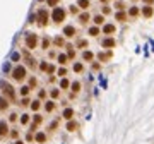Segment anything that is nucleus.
Listing matches in <instances>:
<instances>
[{
  "mask_svg": "<svg viewBox=\"0 0 154 144\" xmlns=\"http://www.w3.org/2000/svg\"><path fill=\"white\" fill-rule=\"evenodd\" d=\"M12 77H14L16 81H22V79L26 77V69L22 67V65H17V67L14 69V72H12Z\"/></svg>",
  "mask_w": 154,
  "mask_h": 144,
  "instance_id": "f257e3e1",
  "label": "nucleus"
},
{
  "mask_svg": "<svg viewBox=\"0 0 154 144\" xmlns=\"http://www.w3.org/2000/svg\"><path fill=\"white\" fill-rule=\"evenodd\" d=\"M51 17H53V21H55V22H62V21L65 19V10L60 9V7H57V9L53 10Z\"/></svg>",
  "mask_w": 154,
  "mask_h": 144,
  "instance_id": "f03ea898",
  "label": "nucleus"
},
{
  "mask_svg": "<svg viewBox=\"0 0 154 144\" xmlns=\"http://www.w3.org/2000/svg\"><path fill=\"white\" fill-rule=\"evenodd\" d=\"M26 45H28V48H36V45H38V36L36 34H33V33H28V36H26Z\"/></svg>",
  "mask_w": 154,
  "mask_h": 144,
  "instance_id": "7ed1b4c3",
  "label": "nucleus"
},
{
  "mask_svg": "<svg viewBox=\"0 0 154 144\" xmlns=\"http://www.w3.org/2000/svg\"><path fill=\"white\" fill-rule=\"evenodd\" d=\"M38 21H39L41 26L46 24V21H48V10H46V9H39L38 10Z\"/></svg>",
  "mask_w": 154,
  "mask_h": 144,
  "instance_id": "20e7f679",
  "label": "nucleus"
},
{
  "mask_svg": "<svg viewBox=\"0 0 154 144\" xmlns=\"http://www.w3.org/2000/svg\"><path fill=\"white\" fill-rule=\"evenodd\" d=\"M2 87H4V94L9 96L10 100H12V98H14V87L9 86V84H2Z\"/></svg>",
  "mask_w": 154,
  "mask_h": 144,
  "instance_id": "39448f33",
  "label": "nucleus"
},
{
  "mask_svg": "<svg viewBox=\"0 0 154 144\" xmlns=\"http://www.w3.org/2000/svg\"><path fill=\"white\" fill-rule=\"evenodd\" d=\"M63 34H65V36H68V38H70V36H74V34H75V29L72 28V26H67V28L63 29Z\"/></svg>",
  "mask_w": 154,
  "mask_h": 144,
  "instance_id": "423d86ee",
  "label": "nucleus"
},
{
  "mask_svg": "<svg viewBox=\"0 0 154 144\" xmlns=\"http://www.w3.org/2000/svg\"><path fill=\"white\" fill-rule=\"evenodd\" d=\"M77 4H79V7H82V9H87V7H89V0H79Z\"/></svg>",
  "mask_w": 154,
  "mask_h": 144,
  "instance_id": "0eeeda50",
  "label": "nucleus"
},
{
  "mask_svg": "<svg viewBox=\"0 0 154 144\" xmlns=\"http://www.w3.org/2000/svg\"><path fill=\"white\" fill-rule=\"evenodd\" d=\"M103 31H105L106 34H110V33H113V31H115V26H111V24H108V26H105V29H103Z\"/></svg>",
  "mask_w": 154,
  "mask_h": 144,
  "instance_id": "6e6552de",
  "label": "nucleus"
},
{
  "mask_svg": "<svg viewBox=\"0 0 154 144\" xmlns=\"http://www.w3.org/2000/svg\"><path fill=\"white\" fill-rule=\"evenodd\" d=\"M72 115H74V110H70V108H67V110L63 112V117H65V118H72Z\"/></svg>",
  "mask_w": 154,
  "mask_h": 144,
  "instance_id": "1a4fd4ad",
  "label": "nucleus"
},
{
  "mask_svg": "<svg viewBox=\"0 0 154 144\" xmlns=\"http://www.w3.org/2000/svg\"><path fill=\"white\" fill-rule=\"evenodd\" d=\"M103 46H115V39H105Z\"/></svg>",
  "mask_w": 154,
  "mask_h": 144,
  "instance_id": "9d476101",
  "label": "nucleus"
},
{
  "mask_svg": "<svg viewBox=\"0 0 154 144\" xmlns=\"http://www.w3.org/2000/svg\"><path fill=\"white\" fill-rule=\"evenodd\" d=\"M5 130H7V124H5V122H0V135L5 134Z\"/></svg>",
  "mask_w": 154,
  "mask_h": 144,
  "instance_id": "9b49d317",
  "label": "nucleus"
},
{
  "mask_svg": "<svg viewBox=\"0 0 154 144\" xmlns=\"http://www.w3.org/2000/svg\"><path fill=\"white\" fill-rule=\"evenodd\" d=\"M45 139H46V137H45V134H43V132L36 134V141H38V142H45Z\"/></svg>",
  "mask_w": 154,
  "mask_h": 144,
  "instance_id": "f8f14e48",
  "label": "nucleus"
},
{
  "mask_svg": "<svg viewBox=\"0 0 154 144\" xmlns=\"http://www.w3.org/2000/svg\"><path fill=\"white\" fill-rule=\"evenodd\" d=\"M29 91H31V87H29V86H24L22 89H21V94H22V96H26V94L29 93Z\"/></svg>",
  "mask_w": 154,
  "mask_h": 144,
  "instance_id": "ddd939ff",
  "label": "nucleus"
},
{
  "mask_svg": "<svg viewBox=\"0 0 154 144\" xmlns=\"http://www.w3.org/2000/svg\"><path fill=\"white\" fill-rule=\"evenodd\" d=\"M142 12H144V16H147V17H149V16L152 14V9H151V7H144V10H142Z\"/></svg>",
  "mask_w": 154,
  "mask_h": 144,
  "instance_id": "4468645a",
  "label": "nucleus"
},
{
  "mask_svg": "<svg viewBox=\"0 0 154 144\" xmlns=\"http://www.w3.org/2000/svg\"><path fill=\"white\" fill-rule=\"evenodd\" d=\"M89 21V14H82L81 16V22H87Z\"/></svg>",
  "mask_w": 154,
  "mask_h": 144,
  "instance_id": "2eb2a0df",
  "label": "nucleus"
},
{
  "mask_svg": "<svg viewBox=\"0 0 154 144\" xmlns=\"http://www.w3.org/2000/svg\"><path fill=\"white\" fill-rule=\"evenodd\" d=\"M84 60H93V53H91V52H86V53H84Z\"/></svg>",
  "mask_w": 154,
  "mask_h": 144,
  "instance_id": "dca6fc26",
  "label": "nucleus"
},
{
  "mask_svg": "<svg viewBox=\"0 0 154 144\" xmlns=\"http://www.w3.org/2000/svg\"><path fill=\"white\" fill-rule=\"evenodd\" d=\"M103 16H96V17H94V22H96V24H101V22H103Z\"/></svg>",
  "mask_w": 154,
  "mask_h": 144,
  "instance_id": "f3484780",
  "label": "nucleus"
},
{
  "mask_svg": "<svg viewBox=\"0 0 154 144\" xmlns=\"http://www.w3.org/2000/svg\"><path fill=\"white\" fill-rule=\"evenodd\" d=\"M28 120H29V115H22L21 117V124H28Z\"/></svg>",
  "mask_w": 154,
  "mask_h": 144,
  "instance_id": "a211bd4d",
  "label": "nucleus"
},
{
  "mask_svg": "<svg viewBox=\"0 0 154 144\" xmlns=\"http://www.w3.org/2000/svg\"><path fill=\"white\" fill-rule=\"evenodd\" d=\"M75 127H77V124H75V122H70V124L67 125V129H68V130H74Z\"/></svg>",
  "mask_w": 154,
  "mask_h": 144,
  "instance_id": "6ab92c4d",
  "label": "nucleus"
},
{
  "mask_svg": "<svg viewBox=\"0 0 154 144\" xmlns=\"http://www.w3.org/2000/svg\"><path fill=\"white\" fill-rule=\"evenodd\" d=\"M72 89H74V91H79V89H81V84H79V82H74V84H72Z\"/></svg>",
  "mask_w": 154,
  "mask_h": 144,
  "instance_id": "aec40b11",
  "label": "nucleus"
},
{
  "mask_svg": "<svg viewBox=\"0 0 154 144\" xmlns=\"http://www.w3.org/2000/svg\"><path fill=\"white\" fill-rule=\"evenodd\" d=\"M53 108H55V105H53L51 101H48V103H46V110H48V112H51Z\"/></svg>",
  "mask_w": 154,
  "mask_h": 144,
  "instance_id": "412c9836",
  "label": "nucleus"
},
{
  "mask_svg": "<svg viewBox=\"0 0 154 144\" xmlns=\"http://www.w3.org/2000/svg\"><path fill=\"white\" fill-rule=\"evenodd\" d=\"M58 62H60V64H65V62H67V57H65V55H60V57H58Z\"/></svg>",
  "mask_w": 154,
  "mask_h": 144,
  "instance_id": "4be33fe9",
  "label": "nucleus"
},
{
  "mask_svg": "<svg viewBox=\"0 0 154 144\" xmlns=\"http://www.w3.org/2000/svg\"><path fill=\"white\" fill-rule=\"evenodd\" d=\"M46 2H48V5H50V7H55V5L58 4V0H46Z\"/></svg>",
  "mask_w": 154,
  "mask_h": 144,
  "instance_id": "5701e85b",
  "label": "nucleus"
},
{
  "mask_svg": "<svg viewBox=\"0 0 154 144\" xmlns=\"http://www.w3.org/2000/svg\"><path fill=\"white\" fill-rule=\"evenodd\" d=\"M60 86H62V87H68V81H67V79H62Z\"/></svg>",
  "mask_w": 154,
  "mask_h": 144,
  "instance_id": "b1692460",
  "label": "nucleus"
},
{
  "mask_svg": "<svg viewBox=\"0 0 154 144\" xmlns=\"http://www.w3.org/2000/svg\"><path fill=\"white\" fill-rule=\"evenodd\" d=\"M31 108H33V110H38V108H39V101H33Z\"/></svg>",
  "mask_w": 154,
  "mask_h": 144,
  "instance_id": "393cba45",
  "label": "nucleus"
},
{
  "mask_svg": "<svg viewBox=\"0 0 154 144\" xmlns=\"http://www.w3.org/2000/svg\"><path fill=\"white\" fill-rule=\"evenodd\" d=\"M74 70H75V72H81V70H82V65H81V64H75V65H74Z\"/></svg>",
  "mask_w": 154,
  "mask_h": 144,
  "instance_id": "a878e982",
  "label": "nucleus"
},
{
  "mask_svg": "<svg viewBox=\"0 0 154 144\" xmlns=\"http://www.w3.org/2000/svg\"><path fill=\"white\" fill-rule=\"evenodd\" d=\"M0 108H7V101L0 98Z\"/></svg>",
  "mask_w": 154,
  "mask_h": 144,
  "instance_id": "bb28decb",
  "label": "nucleus"
},
{
  "mask_svg": "<svg viewBox=\"0 0 154 144\" xmlns=\"http://www.w3.org/2000/svg\"><path fill=\"white\" fill-rule=\"evenodd\" d=\"M116 19H118V21H123V19H125V14H122V12H120V14H116Z\"/></svg>",
  "mask_w": 154,
  "mask_h": 144,
  "instance_id": "cd10ccee",
  "label": "nucleus"
},
{
  "mask_svg": "<svg viewBox=\"0 0 154 144\" xmlns=\"http://www.w3.org/2000/svg\"><path fill=\"white\" fill-rule=\"evenodd\" d=\"M89 33H91L93 36H96V34H98V33H99V31H98V28H93V29H91V31H89Z\"/></svg>",
  "mask_w": 154,
  "mask_h": 144,
  "instance_id": "c85d7f7f",
  "label": "nucleus"
},
{
  "mask_svg": "<svg viewBox=\"0 0 154 144\" xmlns=\"http://www.w3.org/2000/svg\"><path fill=\"white\" fill-rule=\"evenodd\" d=\"M65 74H67V70H65V69H60V70H58V76H65Z\"/></svg>",
  "mask_w": 154,
  "mask_h": 144,
  "instance_id": "c756f323",
  "label": "nucleus"
},
{
  "mask_svg": "<svg viewBox=\"0 0 154 144\" xmlns=\"http://www.w3.org/2000/svg\"><path fill=\"white\" fill-rule=\"evenodd\" d=\"M130 16H137V9H135V7H134V9H130Z\"/></svg>",
  "mask_w": 154,
  "mask_h": 144,
  "instance_id": "7c9ffc66",
  "label": "nucleus"
},
{
  "mask_svg": "<svg viewBox=\"0 0 154 144\" xmlns=\"http://www.w3.org/2000/svg\"><path fill=\"white\" fill-rule=\"evenodd\" d=\"M39 122H41V117L36 115V117H34V124H39Z\"/></svg>",
  "mask_w": 154,
  "mask_h": 144,
  "instance_id": "2f4dec72",
  "label": "nucleus"
},
{
  "mask_svg": "<svg viewBox=\"0 0 154 144\" xmlns=\"http://www.w3.org/2000/svg\"><path fill=\"white\" fill-rule=\"evenodd\" d=\"M51 96H53V98H57V96H58V91H57V89H53V91H51Z\"/></svg>",
  "mask_w": 154,
  "mask_h": 144,
  "instance_id": "473e14b6",
  "label": "nucleus"
},
{
  "mask_svg": "<svg viewBox=\"0 0 154 144\" xmlns=\"http://www.w3.org/2000/svg\"><path fill=\"white\" fill-rule=\"evenodd\" d=\"M16 144H22V142H16Z\"/></svg>",
  "mask_w": 154,
  "mask_h": 144,
  "instance_id": "72a5a7b5",
  "label": "nucleus"
},
{
  "mask_svg": "<svg viewBox=\"0 0 154 144\" xmlns=\"http://www.w3.org/2000/svg\"><path fill=\"white\" fill-rule=\"evenodd\" d=\"M39 2H43V0H39Z\"/></svg>",
  "mask_w": 154,
  "mask_h": 144,
  "instance_id": "f704fd0d",
  "label": "nucleus"
}]
</instances>
